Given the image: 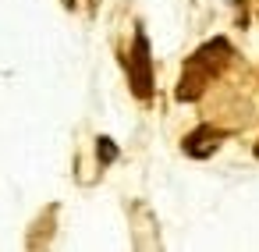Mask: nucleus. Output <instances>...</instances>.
I'll list each match as a JSON object with an SVG mask.
<instances>
[{"instance_id": "f257e3e1", "label": "nucleus", "mask_w": 259, "mask_h": 252, "mask_svg": "<svg viewBox=\"0 0 259 252\" xmlns=\"http://www.w3.org/2000/svg\"><path fill=\"white\" fill-rule=\"evenodd\" d=\"M227 57H231V47H227L224 39H213V43H206L202 50H195L192 61H188V68H185V75H181L178 100H195V96L202 93V86L213 78V71H217Z\"/></svg>"}, {"instance_id": "f03ea898", "label": "nucleus", "mask_w": 259, "mask_h": 252, "mask_svg": "<svg viewBox=\"0 0 259 252\" xmlns=\"http://www.w3.org/2000/svg\"><path fill=\"white\" fill-rule=\"evenodd\" d=\"M128 75H132V89L135 96H149L153 89V71H149V43H146V32H135V50L128 57Z\"/></svg>"}, {"instance_id": "7ed1b4c3", "label": "nucleus", "mask_w": 259, "mask_h": 252, "mask_svg": "<svg viewBox=\"0 0 259 252\" xmlns=\"http://www.w3.org/2000/svg\"><path fill=\"white\" fill-rule=\"evenodd\" d=\"M220 132H213V128H199V132H192L188 139H185V153L188 156H209L217 146H220Z\"/></svg>"}, {"instance_id": "20e7f679", "label": "nucleus", "mask_w": 259, "mask_h": 252, "mask_svg": "<svg viewBox=\"0 0 259 252\" xmlns=\"http://www.w3.org/2000/svg\"><path fill=\"white\" fill-rule=\"evenodd\" d=\"M100 160H103V163L114 160V146H110V139H100Z\"/></svg>"}, {"instance_id": "39448f33", "label": "nucleus", "mask_w": 259, "mask_h": 252, "mask_svg": "<svg viewBox=\"0 0 259 252\" xmlns=\"http://www.w3.org/2000/svg\"><path fill=\"white\" fill-rule=\"evenodd\" d=\"M64 4H68V8H71V4H75V0H64Z\"/></svg>"}]
</instances>
